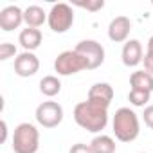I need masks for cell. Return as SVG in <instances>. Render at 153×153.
Wrapping results in <instances>:
<instances>
[{
	"mask_svg": "<svg viewBox=\"0 0 153 153\" xmlns=\"http://www.w3.org/2000/svg\"><path fill=\"white\" fill-rule=\"evenodd\" d=\"M13 151L15 153H36L40 148V131L31 123H20L13 133Z\"/></svg>",
	"mask_w": 153,
	"mask_h": 153,
	"instance_id": "cell-3",
	"label": "cell"
},
{
	"mask_svg": "<svg viewBox=\"0 0 153 153\" xmlns=\"http://www.w3.org/2000/svg\"><path fill=\"white\" fill-rule=\"evenodd\" d=\"M121 59L126 67H137L142 59H144V54H142V43L139 40H128L124 45H123V52H121Z\"/></svg>",
	"mask_w": 153,
	"mask_h": 153,
	"instance_id": "cell-11",
	"label": "cell"
},
{
	"mask_svg": "<svg viewBox=\"0 0 153 153\" xmlns=\"http://www.w3.org/2000/svg\"><path fill=\"white\" fill-rule=\"evenodd\" d=\"M88 101H94V103H99V105H105V106H110L112 99H114V88L110 83H94L88 90Z\"/></svg>",
	"mask_w": 153,
	"mask_h": 153,
	"instance_id": "cell-12",
	"label": "cell"
},
{
	"mask_svg": "<svg viewBox=\"0 0 153 153\" xmlns=\"http://www.w3.org/2000/svg\"><path fill=\"white\" fill-rule=\"evenodd\" d=\"M151 4H153V2H151Z\"/></svg>",
	"mask_w": 153,
	"mask_h": 153,
	"instance_id": "cell-27",
	"label": "cell"
},
{
	"mask_svg": "<svg viewBox=\"0 0 153 153\" xmlns=\"http://www.w3.org/2000/svg\"><path fill=\"white\" fill-rule=\"evenodd\" d=\"M74 51L87 59L88 70H94L105 63V47L96 40H81Z\"/></svg>",
	"mask_w": 153,
	"mask_h": 153,
	"instance_id": "cell-7",
	"label": "cell"
},
{
	"mask_svg": "<svg viewBox=\"0 0 153 153\" xmlns=\"http://www.w3.org/2000/svg\"><path fill=\"white\" fill-rule=\"evenodd\" d=\"M47 24L51 27V31L61 34V33H67L72 24H74V11L68 4H54L49 11V16H47Z\"/></svg>",
	"mask_w": 153,
	"mask_h": 153,
	"instance_id": "cell-5",
	"label": "cell"
},
{
	"mask_svg": "<svg viewBox=\"0 0 153 153\" xmlns=\"http://www.w3.org/2000/svg\"><path fill=\"white\" fill-rule=\"evenodd\" d=\"M47 16H49V13H45L43 7H40V6H29L24 11V22H25V25L27 27H34V29L42 27L47 22Z\"/></svg>",
	"mask_w": 153,
	"mask_h": 153,
	"instance_id": "cell-14",
	"label": "cell"
},
{
	"mask_svg": "<svg viewBox=\"0 0 153 153\" xmlns=\"http://www.w3.org/2000/svg\"><path fill=\"white\" fill-rule=\"evenodd\" d=\"M61 90V81L56 78V76H45L40 81V92L45 96V97H54L58 96Z\"/></svg>",
	"mask_w": 153,
	"mask_h": 153,
	"instance_id": "cell-17",
	"label": "cell"
},
{
	"mask_svg": "<svg viewBox=\"0 0 153 153\" xmlns=\"http://www.w3.org/2000/svg\"><path fill=\"white\" fill-rule=\"evenodd\" d=\"M74 6H78V7H81V9H87V11H99V9H103L105 7V2L103 0H94V2H76Z\"/></svg>",
	"mask_w": 153,
	"mask_h": 153,
	"instance_id": "cell-20",
	"label": "cell"
},
{
	"mask_svg": "<svg viewBox=\"0 0 153 153\" xmlns=\"http://www.w3.org/2000/svg\"><path fill=\"white\" fill-rule=\"evenodd\" d=\"M42 40H43L42 31H40V29H34V27L22 29V33H20V36H18V43H20L22 49L27 51V52L36 51V49L42 45Z\"/></svg>",
	"mask_w": 153,
	"mask_h": 153,
	"instance_id": "cell-13",
	"label": "cell"
},
{
	"mask_svg": "<svg viewBox=\"0 0 153 153\" xmlns=\"http://www.w3.org/2000/svg\"><path fill=\"white\" fill-rule=\"evenodd\" d=\"M54 70L58 72V76H72L81 70H88V65L87 59L76 51H63L54 59Z\"/></svg>",
	"mask_w": 153,
	"mask_h": 153,
	"instance_id": "cell-4",
	"label": "cell"
},
{
	"mask_svg": "<svg viewBox=\"0 0 153 153\" xmlns=\"http://www.w3.org/2000/svg\"><path fill=\"white\" fill-rule=\"evenodd\" d=\"M38 70H40V59L34 52L24 51L15 58V72L20 78H31Z\"/></svg>",
	"mask_w": 153,
	"mask_h": 153,
	"instance_id": "cell-8",
	"label": "cell"
},
{
	"mask_svg": "<svg viewBox=\"0 0 153 153\" xmlns=\"http://www.w3.org/2000/svg\"><path fill=\"white\" fill-rule=\"evenodd\" d=\"M16 47L13 43H0V61H6L9 58H16Z\"/></svg>",
	"mask_w": 153,
	"mask_h": 153,
	"instance_id": "cell-19",
	"label": "cell"
},
{
	"mask_svg": "<svg viewBox=\"0 0 153 153\" xmlns=\"http://www.w3.org/2000/svg\"><path fill=\"white\" fill-rule=\"evenodd\" d=\"M146 52H151V54H153V36L148 40V51H146Z\"/></svg>",
	"mask_w": 153,
	"mask_h": 153,
	"instance_id": "cell-25",
	"label": "cell"
},
{
	"mask_svg": "<svg viewBox=\"0 0 153 153\" xmlns=\"http://www.w3.org/2000/svg\"><path fill=\"white\" fill-rule=\"evenodd\" d=\"M112 128H114V135L117 140L121 142H131L139 137L140 133V123H139V117L137 114L128 108V106H123L115 112L114 115V121H112Z\"/></svg>",
	"mask_w": 153,
	"mask_h": 153,
	"instance_id": "cell-2",
	"label": "cell"
},
{
	"mask_svg": "<svg viewBox=\"0 0 153 153\" xmlns=\"http://www.w3.org/2000/svg\"><path fill=\"white\" fill-rule=\"evenodd\" d=\"M74 121L79 128L99 133L108 124V106L94 103V101H81L74 106Z\"/></svg>",
	"mask_w": 153,
	"mask_h": 153,
	"instance_id": "cell-1",
	"label": "cell"
},
{
	"mask_svg": "<svg viewBox=\"0 0 153 153\" xmlns=\"http://www.w3.org/2000/svg\"><path fill=\"white\" fill-rule=\"evenodd\" d=\"M131 31V22L128 16H115L108 25V38L114 43H126Z\"/></svg>",
	"mask_w": 153,
	"mask_h": 153,
	"instance_id": "cell-10",
	"label": "cell"
},
{
	"mask_svg": "<svg viewBox=\"0 0 153 153\" xmlns=\"http://www.w3.org/2000/svg\"><path fill=\"white\" fill-rule=\"evenodd\" d=\"M24 22V11L18 6H7L0 11V29L4 33H11L18 29Z\"/></svg>",
	"mask_w": 153,
	"mask_h": 153,
	"instance_id": "cell-9",
	"label": "cell"
},
{
	"mask_svg": "<svg viewBox=\"0 0 153 153\" xmlns=\"http://www.w3.org/2000/svg\"><path fill=\"white\" fill-rule=\"evenodd\" d=\"M36 123L43 128H56L63 121V106L56 101H43L36 108Z\"/></svg>",
	"mask_w": 153,
	"mask_h": 153,
	"instance_id": "cell-6",
	"label": "cell"
},
{
	"mask_svg": "<svg viewBox=\"0 0 153 153\" xmlns=\"http://www.w3.org/2000/svg\"><path fill=\"white\" fill-rule=\"evenodd\" d=\"M149 92H146V90H135V88H131L130 90V94H128V101H130V105H133V106H144L148 101H149Z\"/></svg>",
	"mask_w": 153,
	"mask_h": 153,
	"instance_id": "cell-18",
	"label": "cell"
},
{
	"mask_svg": "<svg viewBox=\"0 0 153 153\" xmlns=\"http://www.w3.org/2000/svg\"><path fill=\"white\" fill-rule=\"evenodd\" d=\"M68 153H94V151H92L90 144H83V142H78V144H74V146L70 148V151H68Z\"/></svg>",
	"mask_w": 153,
	"mask_h": 153,
	"instance_id": "cell-22",
	"label": "cell"
},
{
	"mask_svg": "<svg viewBox=\"0 0 153 153\" xmlns=\"http://www.w3.org/2000/svg\"><path fill=\"white\" fill-rule=\"evenodd\" d=\"M90 148L94 153H115L117 144L110 135H96L90 142Z\"/></svg>",
	"mask_w": 153,
	"mask_h": 153,
	"instance_id": "cell-16",
	"label": "cell"
},
{
	"mask_svg": "<svg viewBox=\"0 0 153 153\" xmlns=\"http://www.w3.org/2000/svg\"><path fill=\"white\" fill-rule=\"evenodd\" d=\"M142 117H144V124H146L148 128H151V130H153V105H149V106H146V108H144Z\"/></svg>",
	"mask_w": 153,
	"mask_h": 153,
	"instance_id": "cell-21",
	"label": "cell"
},
{
	"mask_svg": "<svg viewBox=\"0 0 153 153\" xmlns=\"http://www.w3.org/2000/svg\"><path fill=\"white\" fill-rule=\"evenodd\" d=\"M7 139V123L6 121H2V142Z\"/></svg>",
	"mask_w": 153,
	"mask_h": 153,
	"instance_id": "cell-24",
	"label": "cell"
},
{
	"mask_svg": "<svg viewBox=\"0 0 153 153\" xmlns=\"http://www.w3.org/2000/svg\"><path fill=\"white\" fill-rule=\"evenodd\" d=\"M142 61H144V68H146V72H149V74L153 76V54H151V52H146Z\"/></svg>",
	"mask_w": 153,
	"mask_h": 153,
	"instance_id": "cell-23",
	"label": "cell"
},
{
	"mask_svg": "<svg viewBox=\"0 0 153 153\" xmlns=\"http://www.w3.org/2000/svg\"><path fill=\"white\" fill-rule=\"evenodd\" d=\"M139 153H144V151H139Z\"/></svg>",
	"mask_w": 153,
	"mask_h": 153,
	"instance_id": "cell-26",
	"label": "cell"
},
{
	"mask_svg": "<svg viewBox=\"0 0 153 153\" xmlns=\"http://www.w3.org/2000/svg\"><path fill=\"white\" fill-rule=\"evenodd\" d=\"M130 85L135 90H146V92H153V76L146 70H137L130 76Z\"/></svg>",
	"mask_w": 153,
	"mask_h": 153,
	"instance_id": "cell-15",
	"label": "cell"
}]
</instances>
